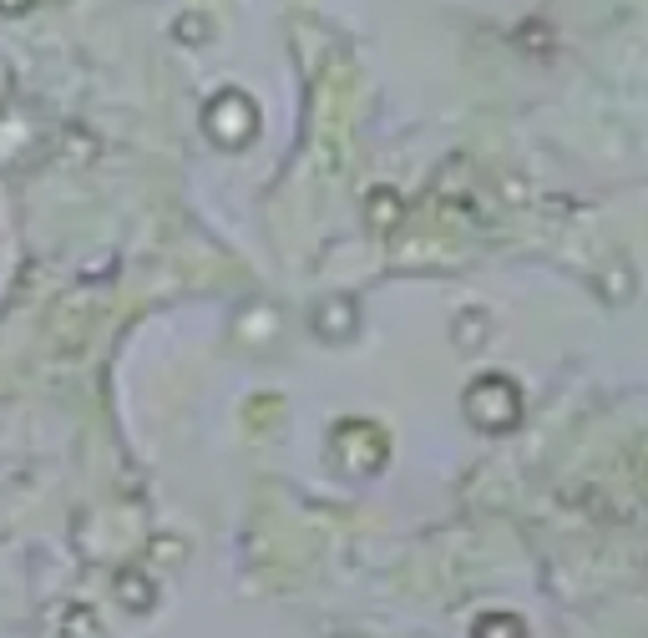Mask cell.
Returning a JSON list of instances; mask_svg holds the SVG:
<instances>
[{
    "instance_id": "1",
    "label": "cell",
    "mask_w": 648,
    "mask_h": 638,
    "mask_svg": "<svg viewBox=\"0 0 648 638\" xmlns=\"http://www.w3.org/2000/svg\"><path fill=\"white\" fill-rule=\"evenodd\" d=\"M471 638H527V628H522L517 613H481Z\"/></svg>"
},
{
    "instance_id": "2",
    "label": "cell",
    "mask_w": 648,
    "mask_h": 638,
    "mask_svg": "<svg viewBox=\"0 0 648 638\" xmlns=\"http://www.w3.org/2000/svg\"><path fill=\"white\" fill-rule=\"evenodd\" d=\"M117 598H122L127 608H152V583H147L137 568H127V573H117Z\"/></svg>"
}]
</instances>
